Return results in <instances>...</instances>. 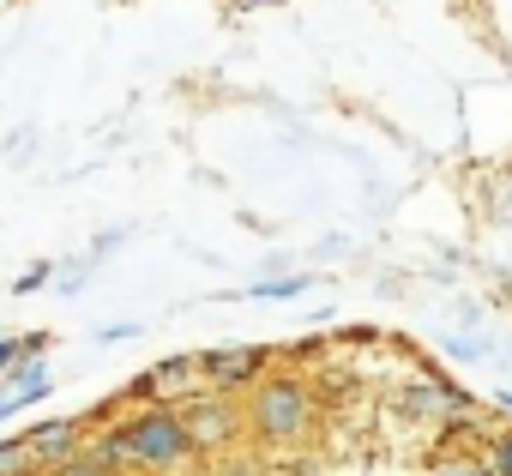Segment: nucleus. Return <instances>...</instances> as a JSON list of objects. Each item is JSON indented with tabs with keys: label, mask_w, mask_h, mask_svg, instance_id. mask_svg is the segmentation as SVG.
<instances>
[{
	"label": "nucleus",
	"mask_w": 512,
	"mask_h": 476,
	"mask_svg": "<svg viewBox=\"0 0 512 476\" xmlns=\"http://www.w3.org/2000/svg\"><path fill=\"white\" fill-rule=\"evenodd\" d=\"M253 296H302V278H290V284H260Z\"/></svg>",
	"instance_id": "obj_11"
},
{
	"label": "nucleus",
	"mask_w": 512,
	"mask_h": 476,
	"mask_svg": "<svg viewBox=\"0 0 512 476\" xmlns=\"http://www.w3.org/2000/svg\"><path fill=\"white\" fill-rule=\"evenodd\" d=\"M266 368V350H253V344H241V350H211V356H199V374L217 386V392H235V386H247L253 374Z\"/></svg>",
	"instance_id": "obj_5"
},
{
	"label": "nucleus",
	"mask_w": 512,
	"mask_h": 476,
	"mask_svg": "<svg viewBox=\"0 0 512 476\" xmlns=\"http://www.w3.org/2000/svg\"><path fill=\"white\" fill-rule=\"evenodd\" d=\"M488 476H512V434L488 446Z\"/></svg>",
	"instance_id": "obj_9"
},
{
	"label": "nucleus",
	"mask_w": 512,
	"mask_h": 476,
	"mask_svg": "<svg viewBox=\"0 0 512 476\" xmlns=\"http://www.w3.org/2000/svg\"><path fill=\"white\" fill-rule=\"evenodd\" d=\"M181 428H187V446L193 452H217V446L235 440V410L223 398H193L187 416H181Z\"/></svg>",
	"instance_id": "obj_3"
},
{
	"label": "nucleus",
	"mask_w": 512,
	"mask_h": 476,
	"mask_svg": "<svg viewBox=\"0 0 512 476\" xmlns=\"http://www.w3.org/2000/svg\"><path fill=\"white\" fill-rule=\"evenodd\" d=\"M193 380H199V356H169L145 374L139 392H193Z\"/></svg>",
	"instance_id": "obj_7"
},
{
	"label": "nucleus",
	"mask_w": 512,
	"mask_h": 476,
	"mask_svg": "<svg viewBox=\"0 0 512 476\" xmlns=\"http://www.w3.org/2000/svg\"><path fill=\"white\" fill-rule=\"evenodd\" d=\"M506 410H512V392H506Z\"/></svg>",
	"instance_id": "obj_15"
},
{
	"label": "nucleus",
	"mask_w": 512,
	"mask_h": 476,
	"mask_svg": "<svg viewBox=\"0 0 512 476\" xmlns=\"http://www.w3.org/2000/svg\"><path fill=\"white\" fill-rule=\"evenodd\" d=\"M43 278H49V266H37V272H25V278H19L13 290H19V296H25V290H43Z\"/></svg>",
	"instance_id": "obj_13"
},
{
	"label": "nucleus",
	"mask_w": 512,
	"mask_h": 476,
	"mask_svg": "<svg viewBox=\"0 0 512 476\" xmlns=\"http://www.w3.org/2000/svg\"><path fill=\"white\" fill-rule=\"evenodd\" d=\"M308 416H314V404H308V386L302 380H266L260 392H253V428H260L266 440L308 434Z\"/></svg>",
	"instance_id": "obj_2"
},
{
	"label": "nucleus",
	"mask_w": 512,
	"mask_h": 476,
	"mask_svg": "<svg viewBox=\"0 0 512 476\" xmlns=\"http://www.w3.org/2000/svg\"><path fill=\"white\" fill-rule=\"evenodd\" d=\"M13 362H19V344H7V338H0V374H7Z\"/></svg>",
	"instance_id": "obj_14"
},
{
	"label": "nucleus",
	"mask_w": 512,
	"mask_h": 476,
	"mask_svg": "<svg viewBox=\"0 0 512 476\" xmlns=\"http://www.w3.org/2000/svg\"><path fill=\"white\" fill-rule=\"evenodd\" d=\"M115 440H121V452H127V464H145V470H175V464H187V428H181V416L175 410H163V404H151V410H139V416H127L121 428H115Z\"/></svg>",
	"instance_id": "obj_1"
},
{
	"label": "nucleus",
	"mask_w": 512,
	"mask_h": 476,
	"mask_svg": "<svg viewBox=\"0 0 512 476\" xmlns=\"http://www.w3.org/2000/svg\"><path fill=\"white\" fill-rule=\"evenodd\" d=\"M434 476H488V464H440Z\"/></svg>",
	"instance_id": "obj_12"
},
{
	"label": "nucleus",
	"mask_w": 512,
	"mask_h": 476,
	"mask_svg": "<svg viewBox=\"0 0 512 476\" xmlns=\"http://www.w3.org/2000/svg\"><path fill=\"white\" fill-rule=\"evenodd\" d=\"M49 476H115V470H103V464H91V458H67V464H55Z\"/></svg>",
	"instance_id": "obj_10"
},
{
	"label": "nucleus",
	"mask_w": 512,
	"mask_h": 476,
	"mask_svg": "<svg viewBox=\"0 0 512 476\" xmlns=\"http://www.w3.org/2000/svg\"><path fill=\"white\" fill-rule=\"evenodd\" d=\"M31 470H37V458L25 446V434L19 440H0V476H31Z\"/></svg>",
	"instance_id": "obj_8"
},
{
	"label": "nucleus",
	"mask_w": 512,
	"mask_h": 476,
	"mask_svg": "<svg viewBox=\"0 0 512 476\" xmlns=\"http://www.w3.org/2000/svg\"><path fill=\"white\" fill-rule=\"evenodd\" d=\"M25 446H31L37 470H55V464H67V458H79V446H85V428L55 416V422H37V428L25 434Z\"/></svg>",
	"instance_id": "obj_4"
},
{
	"label": "nucleus",
	"mask_w": 512,
	"mask_h": 476,
	"mask_svg": "<svg viewBox=\"0 0 512 476\" xmlns=\"http://www.w3.org/2000/svg\"><path fill=\"white\" fill-rule=\"evenodd\" d=\"M7 380H13V386H7V392H0V422H7L13 410H25V404H37V398H49V386H55L37 350H31V356H25V362H19V368L7 374Z\"/></svg>",
	"instance_id": "obj_6"
}]
</instances>
